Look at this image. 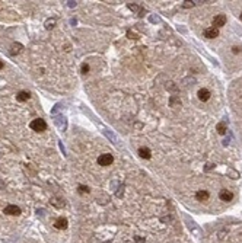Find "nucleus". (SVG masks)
<instances>
[{"label": "nucleus", "instance_id": "f257e3e1", "mask_svg": "<svg viewBox=\"0 0 242 243\" xmlns=\"http://www.w3.org/2000/svg\"><path fill=\"white\" fill-rule=\"evenodd\" d=\"M29 127H31L34 131H45L47 124H45V121L41 119V118H35V119H32V121H31Z\"/></svg>", "mask_w": 242, "mask_h": 243}, {"label": "nucleus", "instance_id": "f03ea898", "mask_svg": "<svg viewBox=\"0 0 242 243\" xmlns=\"http://www.w3.org/2000/svg\"><path fill=\"white\" fill-rule=\"evenodd\" d=\"M113 160H114L113 154L105 153V154H101V156L98 157V165H99V166H109V165L113 163Z\"/></svg>", "mask_w": 242, "mask_h": 243}, {"label": "nucleus", "instance_id": "7ed1b4c3", "mask_svg": "<svg viewBox=\"0 0 242 243\" xmlns=\"http://www.w3.org/2000/svg\"><path fill=\"white\" fill-rule=\"evenodd\" d=\"M225 24H226V16H223V15H217V16L213 18V28L219 29V28H222Z\"/></svg>", "mask_w": 242, "mask_h": 243}, {"label": "nucleus", "instance_id": "20e7f679", "mask_svg": "<svg viewBox=\"0 0 242 243\" xmlns=\"http://www.w3.org/2000/svg\"><path fill=\"white\" fill-rule=\"evenodd\" d=\"M5 214H7V215H19L20 214V208L13 205V204H10V205L5 207Z\"/></svg>", "mask_w": 242, "mask_h": 243}, {"label": "nucleus", "instance_id": "39448f33", "mask_svg": "<svg viewBox=\"0 0 242 243\" xmlns=\"http://www.w3.org/2000/svg\"><path fill=\"white\" fill-rule=\"evenodd\" d=\"M219 196H220L222 201H232L233 200V194L230 191H228V189H222L220 194H219Z\"/></svg>", "mask_w": 242, "mask_h": 243}, {"label": "nucleus", "instance_id": "423d86ee", "mask_svg": "<svg viewBox=\"0 0 242 243\" xmlns=\"http://www.w3.org/2000/svg\"><path fill=\"white\" fill-rule=\"evenodd\" d=\"M209 196H210V194H209V191H206V189H200V191H197V194H195V198H197L199 201H207Z\"/></svg>", "mask_w": 242, "mask_h": 243}, {"label": "nucleus", "instance_id": "0eeeda50", "mask_svg": "<svg viewBox=\"0 0 242 243\" xmlns=\"http://www.w3.org/2000/svg\"><path fill=\"white\" fill-rule=\"evenodd\" d=\"M197 96H199V99H200L201 102H207L211 95H210V92H209L207 89H200L199 93H197Z\"/></svg>", "mask_w": 242, "mask_h": 243}, {"label": "nucleus", "instance_id": "6e6552de", "mask_svg": "<svg viewBox=\"0 0 242 243\" xmlns=\"http://www.w3.org/2000/svg\"><path fill=\"white\" fill-rule=\"evenodd\" d=\"M219 35V29H216V28H207L206 31H204V36L206 38H209V39H213V38H216Z\"/></svg>", "mask_w": 242, "mask_h": 243}, {"label": "nucleus", "instance_id": "1a4fd4ad", "mask_svg": "<svg viewBox=\"0 0 242 243\" xmlns=\"http://www.w3.org/2000/svg\"><path fill=\"white\" fill-rule=\"evenodd\" d=\"M54 227H56V229H58V230L66 229V227H67V220L63 218V217L57 218V220H56V223H54Z\"/></svg>", "mask_w": 242, "mask_h": 243}, {"label": "nucleus", "instance_id": "9d476101", "mask_svg": "<svg viewBox=\"0 0 242 243\" xmlns=\"http://www.w3.org/2000/svg\"><path fill=\"white\" fill-rule=\"evenodd\" d=\"M22 50H24V45H22V44H19V42H15V44H12V47H10V53H12L13 55L19 54Z\"/></svg>", "mask_w": 242, "mask_h": 243}, {"label": "nucleus", "instance_id": "9b49d317", "mask_svg": "<svg viewBox=\"0 0 242 243\" xmlns=\"http://www.w3.org/2000/svg\"><path fill=\"white\" fill-rule=\"evenodd\" d=\"M139 156L143 157V159H150L152 153H150V150H149L147 147H140V148H139Z\"/></svg>", "mask_w": 242, "mask_h": 243}, {"label": "nucleus", "instance_id": "f8f14e48", "mask_svg": "<svg viewBox=\"0 0 242 243\" xmlns=\"http://www.w3.org/2000/svg\"><path fill=\"white\" fill-rule=\"evenodd\" d=\"M16 99H18L19 102H26V101L29 99V93L25 92V90H20V92L16 95Z\"/></svg>", "mask_w": 242, "mask_h": 243}, {"label": "nucleus", "instance_id": "ddd939ff", "mask_svg": "<svg viewBox=\"0 0 242 243\" xmlns=\"http://www.w3.org/2000/svg\"><path fill=\"white\" fill-rule=\"evenodd\" d=\"M165 87H166V90H171V92H178V86L175 84L174 82H166V83H165Z\"/></svg>", "mask_w": 242, "mask_h": 243}, {"label": "nucleus", "instance_id": "4468645a", "mask_svg": "<svg viewBox=\"0 0 242 243\" xmlns=\"http://www.w3.org/2000/svg\"><path fill=\"white\" fill-rule=\"evenodd\" d=\"M169 103H171V106H172V108L180 106V105H181V99H180V98H177V96H171V98H169Z\"/></svg>", "mask_w": 242, "mask_h": 243}, {"label": "nucleus", "instance_id": "2eb2a0df", "mask_svg": "<svg viewBox=\"0 0 242 243\" xmlns=\"http://www.w3.org/2000/svg\"><path fill=\"white\" fill-rule=\"evenodd\" d=\"M216 130H217L219 134H225V132H226V124H225V122H219L217 127H216Z\"/></svg>", "mask_w": 242, "mask_h": 243}, {"label": "nucleus", "instance_id": "dca6fc26", "mask_svg": "<svg viewBox=\"0 0 242 243\" xmlns=\"http://www.w3.org/2000/svg\"><path fill=\"white\" fill-rule=\"evenodd\" d=\"M128 9H130V10H133V12L140 13L139 16H143V10H142V9H140V6H137V5H128Z\"/></svg>", "mask_w": 242, "mask_h": 243}, {"label": "nucleus", "instance_id": "f3484780", "mask_svg": "<svg viewBox=\"0 0 242 243\" xmlns=\"http://www.w3.org/2000/svg\"><path fill=\"white\" fill-rule=\"evenodd\" d=\"M54 25H56V20H54V19H47V22H45V28H47V29L54 28Z\"/></svg>", "mask_w": 242, "mask_h": 243}, {"label": "nucleus", "instance_id": "a211bd4d", "mask_svg": "<svg viewBox=\"0 0 242 243\" xmlns=\"http://www.w3.org/2000/svg\"><path fill=\"white\" fill-rule=\"evenodd\" d=\"M79 192H80V194H87V192H89V188L85 186V185H80V186H79Z\"/></svg>", "mask_w": 242, "mask_h": 243}, {"label": "nucleus", "instance_id": "6ab92c4d", "mask_svg": "<svg viewBox=\"0 0 242 243\" xmlns=\"http://www.w3.org/2000/svg\"><path fill=\"white\" fill-rule=\"evenodd\" d=\"M195 5V2H184V5H182V7H185V9H188V7H193Z\"/></svg>", "mask_w": 242, "mask_h": 243}, {"label": "nucleus", "instance_id": "aec40b11", "mask_svg": "<svg viewBox=\"0 0 242 243\" xmlns=\"http://www.w3.org/2000/svg\"><path fill=\"white\" fill-rule=\"evenodd\" d=\"M87 72H89V65H87L86 63H85V64H82V73H83V74H86Z\"/></svg>", "mask_w": 242, "mask_h": 243}, {"label": "nucleus", "instance_id": "412c9836", "mask_svg": "<svg viewBox=\"0 0 242 243\" xmlns=\"http://www.w3.org/2000/svg\"><path fill=\"white\" fill-rule=\"evenodd\" d=\"M228 173H229V176H232V179H238V178H239V175H238L236 172H233V170H229Z\"/></svg>", "mask_w": 242, "mask_h": 243}, {"label": "nucleus", "instance_id": "4be33fe9", "mask_svg": "<svg viewBox=\"0 0 242 243\" xmlns=\"http://www.w3.org/2000/svg\"><path fill=\"white\" fill-rule=\"evenodd\" d=\"M134 242L136 243H144V239L140 237V236H134Z\"/></svg>", "mask_w": 242, "mask_h": 243}, {"label": "nucleus", "instance_id": "5701e85b", "mask_svg": "<svg viewBox=\"0 0 242 243\" xmlns=\"http://www.w3.org/2000/svg\"><path fill=\"white\" fill-rule=\"evenodd\" d=\"M232 51H233V54H238V53H241V48L239 47H233Z\"/></svg>", "mask_w": 242, "mask_h": 243}, {"label": "nucleus", "instance_id": "b1692460", "mask_svg": "<svg viewBox=\"0 0 242 243\" xmlns=\"http://www.w3.org/2000/svg\"><path fill=\"white\" fill-rule=\"evenodd\" d=\"M3 65H5V64H3V61H0V70L3 69Z\"/></svg>", "mask_w": 242, "mask_h": 243}, {"label": "nucleus", "instance_id": "393cba45", "mask_svg": "<svg viewBox=\"0 0 242 243\" xmlns=\"http://www.w3.org/2000/svg\"><path fill=\"white\" fill-rule=\"evenodd\" d=\"M241 20H242V13H241Z\"/></svg>", "mask_w": 242, "mask_h": 243}, {"label": "nucleus", "instance_id": "a878e982", "mask_svg": "<svg viewBox=\"0 0 242 243\" xmlns=\"http://www.w3.org/2000/svg\"><path fill=\"white\" fill-rule=\"evenodd\" d=\"M106 243H109V242H106Z\"/></svg>", "mask_w": 242, "mask_h": 243}]
</instances>
